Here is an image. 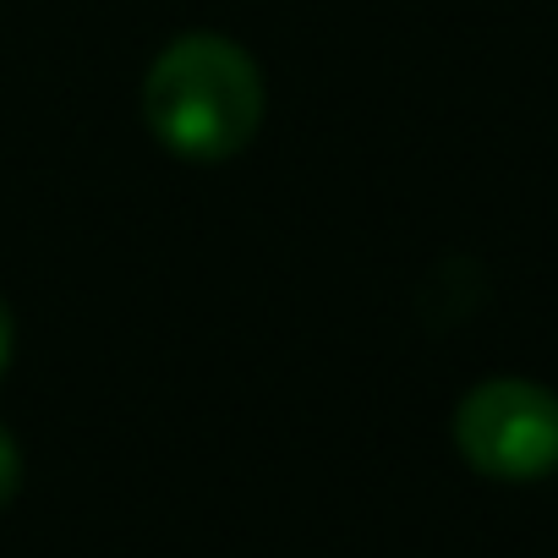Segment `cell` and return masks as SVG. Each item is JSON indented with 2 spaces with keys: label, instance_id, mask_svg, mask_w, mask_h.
<instances>
[{
  "label": "cell",
  "instance_id": "obj_1",
  "mask_svg": "<svg viewBox=\"0 0 558 558\" xmlns=\"http://www.w3.org/2000/svg\"><path fill=\"white\" fill-rule=\"evenodd\" d=\"M263 72L225 34L170 39L143 77V121L159 148L186 165L235 159L263 126Z\"/></svg>",
  "mask_w": 558,
  "mask_h": 558
},
{
  "label": "cell",
  "instance_id": "obj_2",
  "mask_svg": "<svg viewBox=\"0 0 558 558\" xmlns=\"http://www.w3.org/2000/svg\"><path fill=\"white\" fill-rule=\"evenodd\" d=\"M454 449L476 476L542 482L558 471V395L531 378H487L454 405Z\"/></svg>",
  "mask_w": 558,
  "mask_h": 558
},
{
  "label": "cell",
  "instance_id": "obj_3",
  "mask_svg": "<svg viewBox=\"0 0 558 558\" xmlns=\"http://www.w3.org/2000/svg\"><path fill=\"white\" fill-rule=\"evenodd\" d=\"M17 487H23V449H17L12 427L0 422V509L17 498Z\"/></svg>",
  "mask_w": 558,
  "mask_h": 558
},
{
  "label": "cell",
  "instance_id": "obj_4",
  "mask_svg": "<svg viewBox=\"0 0 558 558\" xmlns=\"http://www.w3.org/2000/svg\"><path fill=\"white\" fill-rule=\"evenodd\" d=\"M12 345H17V329H12L7 302H0V378H7V367H12Z\"/></svg>",
  "mask_w": 558,
  "mask_h": 558
}]
</instances>
